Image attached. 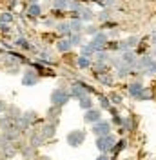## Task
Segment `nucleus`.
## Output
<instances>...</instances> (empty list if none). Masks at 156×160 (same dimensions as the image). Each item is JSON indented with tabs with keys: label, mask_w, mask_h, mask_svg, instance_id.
<instances>
[{
	"label": "nucleus",
	"mask_w": 156,
	"mask_h": 160,
	"mask_svg": "<svg viewBox=\"0 0 156 160\" xmlns=\"http://www.w3.org/2000/svg\"><path fill=\"white\" fill-rule=\"evenodd\" d=\"M49 100H51V106H56V108H66L69 104V100H71V97H69V89L67 88H55V89L51 91V97H49Z\"/></svg>",
	"instance_id": "f257e3e1"
},
{
	"label": "nucleus",
	"mask_w": 156,
	"mask_h": 160,
	"mask_svg": "<svg viewBox=\"0 0 156 160\" xmlns=\"http://www.w3.org/2000/svg\"><path fill=\"white\" fill-rule=\"evenodd\" d=\"M116 137H115V133H109V135H105V137H96V140H95V146H96V149L100 151V153H105V155H109L111 151H113V148H115V144H116Z\"/></svg>",
	"instance_id": "f03ea898"
},
{
	"label": "nucleus",
	"mask_w": 156,
	"mask_h": 160,
	"mask_svg": "<svg viewBox=\"0 0 156 160\" xmlns=\"http://www.w3.org/2000/svg\"><path fill=\"white\" fill-rule=\"evenodd\" d=\"M87 140V131L84 129H73L67 133V137H66V142H67L71 148H80V146H84V142Z\"/></svg>",
	"instance_id": "7ed1b4c3"
},
{
	"label": "nucleus",
	"mask_w": 156,
	"mask_h": 160,
	"mask_svg": "<svg viewBox=\"0 0 156 160\" xmlns=\"http://www.w3.org/2000/svg\"><path fill=\"white\" fill-rule=\"evenodd\" d=\"M29 68H33V69L38 73L40 78H42V77H46V78H55V77H56V71L53 69V68H49V66H46V64H42L40 60H37V62L31 60Z\"/></svg>",
	"instance_id": "20e7f679"
},
{
	"label": "nucleus",
	"mask_w": 156,
	"mask_h": 160,
	"mask_svg": "<svg viewBox=\"0 0 156 160\" xmlns=\"http://www.w3.org/2000/svg\"><path fill=\"white\" fill-rule=\"evenodd\" d=\"M107 42H109L107 33L100 29L96 35H93V37H91V42H89V44L95 48V51H105V49H107Z\"/></svg>",
	"instance_id": "39448f33"
},
{
	"label": "nucleus",
	"mask_w": 156,
	"mask_h": 160,
	"mask_svg": "<svg viewBox=\"0 0 156 160\" xmlns=\"http://www.w3.org/2000/svg\"><path fill=\"white\" fill-rule=\"evenodd\" d=\"M40 82V75L37 71L33 69V68H26V69L22 71V86H26V88H33V86H37Z\"/></svg>",
	"instance_id": "423d86ee"
},
{
	"label": "nucleus",
	"mask_w": 156,
	"mask_h": 160,
	"mask_svg": "<svg viewBox=\"0 0 156 160\" xmlns=\"http://www.w3.org/2000/svg\"><path fill=\"white\" fill-rule=\"evenodd\" d=\"M91 133L95 135V137H105L109 133H113V124L109 122V120H100L96 124H93L91 126Z\"/></svg>",
	"instance_id": "0eeeda50"
},
{
	"label": "nucleus",
	"mask_w": 156,
	"mask_h": 160,
	"mask_svg": "<svg viewBox=\"0 0 156 160\" xmlns=\"http://www.w3.org/2000/svg\"><path fill=\"white\" fill-rule=\"evenodd\" d=\"M56 129H58V124H55V122H42V126L38 128L40 135L44 137V140H51L56 137Z\"/></svg>",
	"instance_id": "6e6552de"
},
{
	"label": "nucleus",
	"mask_w": 156,
	"mask_h": 160,
	"mask_svg": "<svg viewBox=\"0 0 156 160\" xmlns=\"http://www.w3.org/2000/svg\"><path fill=\"white\" fill-rule=\"evenodd\" d=\"M13 46L15 48H18V49H22V51H26V53H38V49L33 46V42H29V40L26 38L24 35H20V37H17L15 38V42H13Z\"/></svg>",
	"instance_id": "1a4fd4ad"
},
{
	"label": "nucleus",
	"mask_w": 156,
	"mask_h": 160,
	"mask_svg": "<svg viewBox=\"0 0 156 160\" xmlns=\"http://www.w3.org/2000/svg\"><path fill=\"white\" fill-rule=\"evenodd\" d=\"M42 15H44V6L37 2V4H27V8H26V17L29 20H37V18H42Z\"/></svg>",
	"instance_id": "9d476101"
},
{
	"label": "nucleus",
	"mask_w": 156,
	"mask_h": 160,
	"mask_svg": "<svg viewBox=\"0 0 156 160\" xmlns=\"http://www.w3.org/2000/svg\"><path fill=\"white\" fill-rule=\"evenodd\" d=\"M153 55L151 53H145V55H138L136 58V64H134V71L136 73H144V71L151 66V62H153Z\"/></svg>",
	"instance_id": "9b49d317"
},
{
	"label": "nucleus",
	"mask_w": 156,
	"mask_h": 160,
	"mask_svg": "<svg viewBox=\"0 0 156 160\" xmlns=\"http://www.w3.org/2000/svg\"><path fill=\"white\" fill-rule=\"evenodd\" d=\"M102 113L104 111L100 109V108H93V109L84 111V122L89 124V126H93V124H96V122L102 120Z\"/></svg>",
	"instance_id": "f8f14e48"
},
{
	"label": "nucleus",
	"mask_w": 156,
	"mask_h": 160,
	"mask_svg": "<svg viewBox=\"0 0 156 160\" xmlns=\"http://www.w3.org/2000/svg\"><path fill=\"white\" fill-rule=\"evenodd\" d=\"M95 78H96V82L100 86H104V88H115V84H116V77H115V73H111V71L102 73V75H96Z\"/></svg>",
	"instance_id": "ddd939ff"
},
{
	"label": "nucleus",
	"mask_w": 156,
	"mask_h": 160,
	"mask_svg": "<svg viewBox=\"0 0 156 160\" xmlns=\"http://www.w3.org/2000/svg\"><path fill=\"white\" fill-rule=\"evenodd\" d=\"M142 91H144V84H142L140 80H131V82L127 84V95H129L131 98L138 100V97L142 95Z\"/></svg>",
	"instance_id": "4468645a"
},
{
	"label": "nucleus",
	"mask_w": 156,
	"mask_h": 160,
	"mask_svg": "<svg viewBox=\"0 0 156 160\" xmlns=\"http://www.w3.org/2000/svg\"><path fill=\"white\" fill-rule=\"evenodd\" d=\"M55 49H56V53H60V55H67V53L73 51V46H71L69 38L58 37V38L55 40Z\"/></svg>",
	"instance_id": "2eb2a0df"
},
{
	"label": "nucleus",
	"mask_w": 156,
	"mask_h": 160,
	"mask_svg": "<svg viewBox=\"0 0 156 160\" xmlns=\"http://www.w3.org/2000/svg\"><path fill=\"white\" fill-rule=\"evenodd\" d=\"M78 18L82 20L84 24H91V22H95V20H96V13H95L93 8L84 6V8L80 9V13H78Z\"/></svg>",
	"instance_id": "dca6fc26"
},
{
	"label": "nucleus",
	"mask_w": 156,
	"mask_h": 160,
	"mask_svg": "<svg viewBox=\"0 0 156 160\" xmlns=\"http://www.w3.org/2000/svg\"><path fill=\"white\" fill-rule=\"evenodd\" d=\"M67 89H69V97H71V100H80L84 95H87V93L84 91V88L78 84L76 80H73V82H71V86H69Z\"/></svg>",
	"instance_id": "f3484780"
},
{
	"label": "nucleus",
	"mask_w": 156,
	"mask_h": 160,
	"mask_svg": "<svg viewBox=\"0 0 156 160\" xmlns=\"http://www.w3.org/2000/svg\"><path fill=\"white\" fill-rule=\"evenodd\" d=\"M118 55H120L122 62L125 64L127 68L134 69V64H136V58H138V55L134 53V51H133V49H129V51H124V53H118Z\"/></svg>",
	"instance_id": "a211bd4d"
},
{
	"label": "nucleus",
	"mask_w": 156,
	"mask_h": 160,
	"mask_svg": "<svg viewBox=\"0 0 156 160\" xmlns=\"http://www.w3.org/2000/svg\"><path fill=\"white\" fill-rule=\"evenodd\" d=\"M60 115H62V108L49 106L47 111H46V120H47V122H55V124H58L60 122Z\"/></svg>",
	"instance_id": "6ab92c4d"
},
{
	"label": "nucleus",
	"mask_w": 156,
	"mask_h": 160,
	"mask_svg": "<svg viewBox=\"0 0 156 160\" xmlns=\"http://www.w3.org/2000/svg\"><path fill=\"white\" fill-rule=\"evenodd\" d=\"M55 33H58V37L67 38L69 35H71V26H69V20H60V22H56V26H55Z\"/></svg>",
	"instance_id": "aec40b11"
},
{
	"label": "nucleus",
	"mask_w": 156,
	"mask_h": 160,
	"mask_svg": "<svg viewBox=\"0 0 156 160\" xmlns=\"http://www.w3.org/2000/svg\"><path fill=\"white\" fill-rule=\"evenodd\" d=\"M136 128H138V118H136V117H133V115H127V117H124L122 129L125 131V133H133Z\"/></svg>",
	"instance_id": "412c9836"
},
{
	"label": "nucleus",
	"mask_w": 156,
	"mask_h": 160,
	"mask_svg": "<svg viewBox=\"0 0 156 160\" xmlns=\"http://www.w3.org/2000/svg\"><path fill=\"white\" fill-rule=\"evenodd\" d=\"M18 153L22 155V158H24V160H35V158H37V149H35L33 146H29V144L20 146Z\"/></svg>",
	"instance_id": "4be33fe9"
},
{
	"label": "nucleus",
	"mask_w": 156,
	"mask_h": 160,
	"mask_svg": "<svg viewBox=\"0 0 156 160\" xmlns=\"http://www.w3.org/2000/svg\"><path fill=\"white\" fill-rule=\"evenodd\" d=\"M44 142H46V140H44V137L40 135L38 129H33L29 133V142H27V144H29V146H33L35 149H38L40 146H44Z\"/></svg>",
	"instance_id": "5701e85b"
},
{
	"label": "nucleus",
	"mask_w": 156,
	"mask_h": 160,
	"mask_svg": "<svg viewBox=\"0 0 156 160\" xmlns=\"http://www.w3.org/2000/svg\"><path fill=\"white\" fill-rule=\"evenodd\" d=\"M78 106H80L82 111L93 109V108H95V98H93V95H84L82 98L78 100Z\"/></svg>",
	"instance_id": "b1692460"
},
{
	"label": "nucleus",
	"mask_w": 156,
	"mask_h": 160,
	"mask_svg": "<svg viewBox=\"0 0 156 160\" xmlns=\"http://www.w3.org/2000/svg\"><path fill=\"white\" fill-rule=\"evenodd\" d=\"M91 69H93L95 77H96V75H102V73H107V71H111V66H109L107 62H96V60H93Z\"/></svg>",
	"instance_id": "393cba45"
},
{
	"label": "nucleus",
	"mask_w": 156,
	"mask_h": 160,
	"mask_svg": "<svg viewBox=\"0 0 156 160\" xmlns=\"http://www.w3.org/2000/svg\"><path fill=\"white\" fill-rule=\"evenodd\" d=\"M75 66H76L80 71L91 69V66H93V58H87V57H80V55H78L76 60H75Z\"/></svg>",
	"instance_id": "a878e982"
},
{
	"label": "nucleus",
	"mask_w": 156,
	"mask_h": 160,
	"mask_svg": "<svg viewBox=\"0 0 156 160\" xmlns=\"http://www.w3.org/2000/svg\"><path fill=\"white\" fill-rule=\"evenodd\" d=\"M96 102H98V106H100V109L102 111H109L111 108H113V104H111L109 97L107 95H104V93H98L96 95Z\"/></svg>",
	"instance_id": "bb28decb"
},
{
	"label": "nucleus",
	"mask_w": 156,
	"mask_h": 160,
	"mask_svg": "<svg viewBox=\"0 0 156 160\" xmlns=\"http://www.w3.org/2000/svg\"><path fill=\"white\" fill-rule=\"evenodd\" d=\"M127 146H129L127 138H118L116 144H115V148H113V151H111V155H113V157H118V155H120V153L127 148Z\"/></svg>",
	"instance_id": "cd10ccee"
},
{
	"label": "nucleus",
	"mask_w": 156,
	"mask_h": 160,
	"mask_svg": "<svg viewBox=\"0 0 156 160\" xmlns=\"http://www.w3.org/2000/svg\"><path fill=\"white\" fill-rule=\"evenodd\" d=\"M67 38L71 42V46H73V49H75V48H80L84 44V33H71Z\"/></svg>",
	"instance_id": "c85d7f7f"
},
{
	"label": "nucleus",
	"mask_w": 156,
	"mask_h": 160,
	"mask_svg": "<svg viewBox=\"0 0 156 160\" xmlns=\"http://www.w3.org/2000/svg\"><path fill=\"white\" fill-rule=\"evenodd\" d=\"M111 13H113V8H104V9H100L96 13V20L100 24H104V22L111 20Z\"/></svg>",
	"instance_id": "c756f323"
},
{
	"label": "nucleus",
	"mask_w": 156,
	"mask_h": 160,
	"mask_svg": "<svg viewBox=\"0 0 156 160\" xmlns=\"http://www.w3.org/2000/svg\"><path fill=\"white\" fill-rule=\"evenodd\" d=\"M133 73H136V71H134V69H131V68H127L125 64H124L122 68L115 69V77H118V78H127V77H131Z\"/></svg>",
	"instance_id": "7c9ffc66"
},
{
	"label": "nucleus",
	"mask_w": 156,
	"mask_h": 160,
	"mask_svg": "<svg viewBox=\"0 0 156 160\" xmlns=\"http://www.w3.org/2000/svg\"><path fill=\"white\" fill-rule=\"evenodd\" d=\"M95 53H96V51H95V48H93L89 42H87V44H82V46H80V57L93 58V57H95Z\"/></svg>",
	"instance_id": "2f4dec72"
},
{
	"label": "nucleus",
	"mask_w": 156,
	"mask_h": 160,
	"mask_svg": "<svg viewBox=\"0 0 156 160\" xmlns=\"http://www.w3.org/2000/svg\"><path fill=\"white\" fill-rule=\"evenodd\" d=\"M22 117L27 120L31 126H37V124L40 122V117H38V113H37V111H24V113H22Z\"/></svg>",
	"instance_id": "473e14b6"
},
{
	"label": "nucleus",
	"mask_w": 156,
	"mask_h": 160,
	"mask_svg": "<svg viewBox=\"0 0 156 160\" xmlns=\"http://www.w3.org/2000/svg\"><path fill=\"white\" fill-rule=\"evenodd\" d=\"M69 26H71V33H82L85 24L80 18H69Z\"/></svg>",
	"instance_id": "72a5a7b5"
},
{
	"label": "nucleus",
	"mask_w": 156,
	"mask_h": 160,
	"mask_svg": "<svg viewBox=\"0 0 156 160\" xmlns=\"http://www.w3.org/2000/svg\"><path fill=\"white\" fill-rule=\"evenodd\" d=\"M71 0H51V9L56 11H67Z\"/></svg>",
	"instance_id": "f704fd0d"
},
{
	"label": "nucleus",
	"mask_w": 156,
	"mask_h": 160,
	"mask_svg": "<svg viewBox=\"0 0 156 160\" xmlns=\"http://www.w3.org/2000/svg\"><path fill=\"white\" fill-rule=\"evenodd\" d=\"M15 22V15L11 11H4L0 13V26H11Z\"/></svg>",
	"instance_id": "c9c22d12"
},
{
	"label": "nucleus",
	"mask_w": 156,
	"mask_h": 160,
	"mask_svg": "<svg viewBox=\"0 0 156 160\" xmlns=\"http://www.w3.org/2000/svg\"><path fill=\"white\" fill-rule=\"evenodd\" d=\"M125 40V44H127V48H129V49H136L138 48V44H140V42H142V38H140V37H138V35H131V37H127V38H124Z\"/></svg>",
	"instance_id": "e433bc0d"
},
{
	"label": "nucleus",
	"mask_w": 156,
	"mask_h": 160,
	"mask_svg": "<svg viewBox=\"0 0 156 160\" xmlns=\"http://www.w3.org/2000/svg\"><path fill=\"white\" fill-rule=\"evenodd\" d=\"M111 57H113V53H109L107 49L105 51H96V53H95V60H96V62H107L109 64Z\"/></svg>",
	"instance_id": "4c0bfd02"
},
{
	"label": "nucleus",
	"mask_w": 156,
	"mask_h": 160,
	"mask_svg": "<svg viewBox=\"0 0 156 160\" xmlns=\"http://www.w3.org/2000/svg\"><path fill=\"white\" fill-rule=\"evenodd\" d=\"M107 97H109L111 104H113L115 108H118V106H122V104H124V97H122L118 91H113V93H111V95H107Z\"/></svg>",
	"instance_id": "58836bf2"
},
{
	"label": "nucleus",
	"mask_w": 156,
	"mask_h": 160,
	"mask_svg": "<svg viewBox=\"0 0 156 160\" xmlns=\"http://www.w3.org/2000/svg\"><path fill=\"white\" fill-rule=\"evenodd\" d=\"M98 31H100V26H96V24L91 22V24H85V26H84V31H82V33H84V35H89V37H93V35H96Z\"/></svg>",
	"instance_id": "ea45409f"
},
{
	"label": "nucleus",
	"mask_w": 156,
	"mask_h": 160,
	"mask_svg": "<svg viewBox=\"0 0 156 160\" xmlns=\"http://www.w3.org/2000/svg\"><path fill=\"white\" fill-rule=\"evenodd\" d=\"M154 98V93H153V89H149V88H144V91H142V95L138 97V100H142V102H149V100Z\"/></svg>",
	"instance_id": "a19ab883"
},
{
	"label": "nucleus",
	"mask_w": 156,
	"mask_h": 160,
	"mask_svg": "<svg viewBox=\"0 0 156 160\" xmlns=\"http://www.w3.org/2000/svg\"><path fill=\"white\" fill-rule=\"evenodd\" d=\"M6 115H7V117H11L13 120H17L20 115H22V111H20L18 108H15V106H7V109H6Z\"/></svg>",
	"instance_id": "79ce46f5"
},
{
	"label": "nucleus",
	"mask_w": 156,
	"mask_h": 160,
	"mask_svg": "<svg viewBox=\"0 0 156 160\" xmlns=\"http://www.w3.org/2000/svg\"><path fill=\"white\" fill-rule=\"evenodd\" d=\"M140 75H144V77H156V60H153L151 66H149L144 73H140Z\"/></svg>",
	"instance_id": "37998d69"
},
{
	"label": "nucleus",
	"mask_w": 156,
	"mask_h": 160,
	"mask_svg": "<svg viewBox=\"0 0 156 160\" xmlns=\"http://www.w3.org/2000/svg\"><path fill=\"white\" fill-rule=\"evenodd\" d=\"M118 28V22L115 20H107V22H104V24H100V29L105 31V29H116Z\"/></svg>",
	"instance_id": "c03bdc74"
},
{
	"label": "nucleus",
	"mask_w": 156,
	"mask_h": 160,
	"mask_svg": "<svg viewBox=\"0 0 156 160\" xmlns=\"http://www.w3.org/2000/svg\"><path fill=\"white\" fill-rule=\"evenodd\" d=\"M42 26H44V28H55V26H56V20L53 18V17H44Z\"/></svg>",
	"instance_id": "a18cd8bd"
},
{
	"label": "nucleus",
	"mask_w": 156,
	"mask_h": 160,
	"mask_svg": "<svg viewBox=\"0 0 156 160\" xmlns=\"http://www.w3.org/2000/svg\"><path fill=\"white\" fill-rule=\"evenodd\" d=\"M107 51L109 53H113V51H115V53H120V51H118V40H109L107 42Z\"/></svg>",
	"instance_id": "49530a36"
},
{
	"label": "nucleus",
	"mask_w": 156,
	"mask_h": 160,
	"mask_svg": "<svg viewBox=\"0 0 156 160\" xmlns=\"http://www.w3.org/2000/svg\"><path fill=\"white\" fill-rule=\"evenodd\" d=\"M6 73H9V75H17V73H20V66H11V68H6Z\"/></svg>",
	"instance_id": "de8ad7c7"
},
{
	"label": "nucleus",
	"mask_w": 156,
	"mask_h": 160,
	"mask_svg": "<svg viewBox=\"0 0 156 160\" xmlns=\"http://www.w3.org/2000/svg\"><path fill=\"white\" fill-rule=\"evenodd\" d=\"M95 160H113V158H111L109 155H105V153H100V155H98Z\"/></svg>",
	"instance_id": "09e8293b"
},
{
	"label": "nucleus",
	"mask_w": 156,
	"mask_h": 160,
	"mask_svg": "<svg viewBox=\"0 0 156 160\" xmlns=\"http://www.w3.org/2000/svg\"><path fill=\"white\" fill-rule=\"evenodd\" d=\"M149 40H151V44H153V46H156V31H153V33L149 35Z\"/></svg>",
	"instance_id": "8fccbe9b"
},
{
	"label": "nucleus",
	"mask_w": 156,
	"mask_h": 160,
	"mask_svg": "<svg viewBox=\"0 0 156 160\" xmlns=\"http://www.w3.org/2000/svg\"><path fill=\"white\" fill-rule=\"evenodd\" d=\"M6 109H7V104L4 100H0V113H6Z\"/></svg>",
	"instance_id": "3c124183"
},
{
	"label": "nucleus",
	"mask_w": 156,
	"mask_h": 160,
	"mask_svg": "<svg viewBox=\"0 0 156 160\" xmlns=\"http://www.w3.org/2000/svg\"><path fill=\"white\" fill-rule=\"evenodd\" d=\"M104 4H105L107 8H113V6L116 4V0H104Z\"/></svg>",
	"instance_id": "603ef678"
},
{
	"label": "nucleus",
	"mask_w": 156,
	"mask_h": 160,
	"mask_svg": "<svg viewBox=\"0 0 156 160\" xmlns=\"http://www.w3.org/2000/svg\"><path fill=\"white\" fill-rule=\"evenodd\" d=\"M151 55H153V58L156 60V46H153V51H151Z\"/></svg>",
	"instance_id": "864d4df0"
},
{
	"label": "nucleus",
	"mask_w": 156,
	"mask_h": 160,
	"mask_svg": "<svg viewBox=\"0 0 156 160\" xmlns=\"http://www.w3.org/2000/svg\"><path fill=\"white\" fill-rule=\"evenodd\" d=\"M37 2H40V0H27V4H37Z\"/></svg>",
	"instance_id": "5fc2aeb1"
},
{
	"label": "nucleus",
	"mask_w": 156,
	"mask_h": 160,
	"mask_svg": "<svg viewBox=\"0 0 156 160\" xmlns=\"http://www.w3.org/2000/svg\"><path fill=\"white\" fill-rule=\"evenodd\" d=\"M0 68H2V60H0Z\"/></svg>",
	"instance_id": "6e6d98bb"
},
{
	"label": "nucleus",
	"mask_w": 156,
	"mask_h": 160,
	"mask_svg": "<svg viewBox=\"0 0 156 160\" xmlns=\"http://www.w3.org/2000/svg\"><path fill=\"white\" fill-rule=\"evenodd\" d=\"M44 2H51V0H44Z\"/></svg>",
	"instance_id": "4d7b16f0"
}]
</instances>
